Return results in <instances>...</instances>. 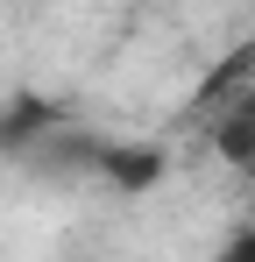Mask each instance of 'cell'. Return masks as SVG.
Listing matches in <instances>:
<instances>
[{"label":"cell","mask_w":255,"mask_h":262,"mask_svg":"<svg viewBox=\"0 0 255 262\" xmlns=\"http://www.w3.org/2000/svg\"><path fill=\"white\" fill-rule=\"evenodd\" d=\"M234 255H255V227H248V234H234Z\"/></svg>","instance_id":"6da1fadb"}]
</instances>
